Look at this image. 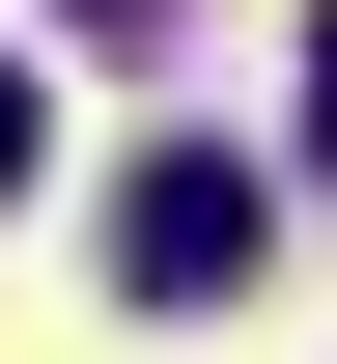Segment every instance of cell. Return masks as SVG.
<instances>
[{
	"label": "cell",
	"mask_w": 337,
	"mask_h": 364,
	"mask_svg": "<svg viewBox=\"0 0 337 364\" xmlns=\"http://www.w3.org/2000/svg\"><path fill=\"white\" fill-rule=\"evenodd\" d=\"M253 225H281V196H253L225 140H141V168H113V280H141V309H225Z\"/></svg>",
	"instance_id": "obj_1"
},
{
	"label": "cell",
	"mask_w": 337,
	"mask_h": 364,
	"mask_svg": "<svg viewBox=\"0 0 337 364\" xmlns=\"http://www.w3.org/2000/svg\"><path fill=\"white\" fill-rule=\"evenodd\" d=\"M56 28H113V56H141V28H169V0H56Z\"/></svg>",
	"instance_id": "obj_3"
},
{
	"label": "cell",
	"mask_w": 337,
	"mask_h": 364,
	"mask_svg": "<svg viewBox=\"0 0 337 364\" xmlns=\"http://www.w3.org/2000/svg\"><path fill=\"white\" fill-rule=\"evenodd\" d=\"M0 196H28V56H0Z\"/></svg>",
	"instance_id": "obj_2"
}]
</instances>
